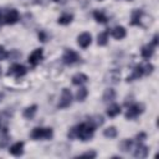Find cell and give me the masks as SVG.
Instances as JSON below:
<instances>
[{"label":"cell","mask_w":159,"mask_h":159,"mask_svg":"<svg viewBox=\"0 0 159 159\" xmlns=\"http://www.w3.org/2000/svg\"><path fill=\"white\" fill-rule=\"evenodd\" d=\"M94 130L96 128H93L88 122L86 123H81V124H77L75 127H72L68 133H67V137L70 139H81L82 142H87V140H91L93 134H94Z\"/></svg>","instance_id":"1"},{"label":"cell","mask_w":159,"mask_h":159,"mask_svg":"<svg viewBox=\"0 0 159 159\" xmlns=\"http://www.w3.org/2000/svg\"><path fill=\"white\" fill-rule=\"evenodd\" d=\"M31 139L34 140H48L53 137V129L52 128H43V127H36L30 133Z\"/></svg>","instance_id":"2"},{"label":"cell","mask_w":159,"mask_h":159,"mask_svg":"<svg viewBox=\"0 0 159 159\" xmlns=\"http://www.w3.org/2000/svg\"><path fill=\"white\" fill-rule=\"evenodd\" d=\"M143 112H144V104L143 103H133L128 107V109L125 112V118L127 119H135Z\"/></svg>","instance_id":"3"},{"label":"cell","mask_w":159,"mask_h":159,"mask_svg":"<svg viewBox=\"0 0 159 159\" xmlns=\"http://www.w3.org/2000/svg\"><path fill=\"white\" fill-rule=\"evenodd\" d=\"M81 60L80 55L72 50V48H66L63 55H62V61L66 63V65H73V63H77L78 61Z\"/></svg>","instance_id":"4"},{"label":"cell","mask_w":159,"mask_h":159,"mask_svg":"<svg viewBox=\"0 0 159 159\" xmlns=\"http://www.w3.org/2000/svg\"><path fill=\"white\" fill-rule=\"evenodd\" d=\"M72 93L68 88H63L62 89V93H61V97H60V101L57 103V107L58 108H67L72 104Z\"/></svg>","instance_id":"5"},{"label":"cell","mask_w":159,"mask_h":159,"mask_svg":"<svg viewBox=\"0 0 159 159\" xmlns=\"http://www.w3.org/2000/svg\"><path fill=\"white\" fill-rule=\"evenodd\" d=\"M26 73H27L26 67L22 66V65H20V63H14V65H11V66L9 67V70H7V72H6L7 76H14V77H16V78L22 77V76H25Z\"/></svg>","instance_id":"6"},{"label":"cell","mask_w":159,"mask_h":159,"mask_svg":"<svg viewBox=\"0 0 159 159\" xmlns=\"http://www.w3.org/2000/svg\"><path fill=\"white\" fill-rule=\"evenodd\" d=\"M145 19V14L140 9H135L130 16V25L132 26H143V21Z\"/></svg>","instance_id":"7"},{"label":"cell","mask_w":159,"mask_h":159,"mask_svg":"<svg viewBox=\"0 0 159 159\" xmlns=\"http://www.w3.org/2000/svg\"><path fill=\"white\" fill-rule=\"evenodd\" d=\"M43 58V50L42 48H35L30 55H29V63L32 67H36Z\"/></svg>","instance_id":"8"},{"label":"cell","mask_w":159,"mask_h":159,"mask_svg":"<svg viewBox=\"0 0 159 159\" xmlns=\"http://www.w3.org/2000/svg\"><path fill=\"white\" fill-rule=\"evenodd\" d=\"M20 19V15H19V11L16 9H11L9 10L5 16H4V24H7V25H14L19 21Z\"/></svg>","instance_id":"9"},{"label":"cell","mask_w":159,"mask_h":159,"mask_svg":"<svg viewBox=\"0 0 159 159\" xmlns=\"http://www.w3.org/2000/svg\"><path fill=\"white\" fill-rule=\"evenodd\" d=\"M148 153H149L148 147L144 145V144H142V143H139V144H137V145L134 147L133 155H134L135 158H138V159H144V158L148 157Z\"/></svg>","instance_id":"10"},{"label":"cell","mask_w":159,"mask_h":159,"mask_svg":"<svg viewBox=\"0 0 159 159\" xmlns=\"http://www.w3.org/2000/svg\"><path fill=\"white\" fill-rule=\"evenodd\" d=\"M92 42V36L89 32H82L81 35H78L77 37V43L82 47V48H87Z\"/></svg>","instance_id":"11"},{"label":"cell","mask_w":159,"mask_h":159,"mask_svg":"<svg viewBox=\"0 0 159 159\" xmlns=\"http://www.w3.org/2000/svg\"><path fill=\"white\" fill-rule=\"evenodd\" d=\"M119 78H120V73L117 71V70H112L109 71L106 77H104V82L106 83H111V84H116L119 82Z\"/></svg>","instance_id":"12"},{"label":"cell","mask_w":159,"mask_h":159,"mask_svg":"<svg viewBox=\"0 0 159 159\" xmlns=\"http://www.w3.org/2000/svg\"><path fill=\"white\" fill-rule=\"evenodd\" d=\"M24 147H25L24 142H16L9 148V153L14 157H20L24 154Z\"/></svg>","instance_id":"13"},{"label":"cell","mask_w":159,"mask_h":159,"mask_svg":"<svg viewBox=\"0 0 159 159\" xmlns=\"http://www.w3.org/2000/svg\"><path fill=\"white\" fill-rule=\"evenodd\" d=\"M154 48H155V47H154L152 43H147V45H144V46L142 47V51H140L142 57L145 58V60L152 58V56L154 55Z\"/></svg>","instance_id":"14"},{"label":"cell","mask_w":159,"mask_h":159,"mask_svg":"<svg viewBox=\"0 0 159 159\" xmlns=\"http://www.w3.org/2000/svg\"><path fill=\"white\" fill-rule=\"evenodd\" d=\"M112 36L116 40H122L127 36V30L123 26H116L112 29Z\"/></svg>","instance_id":"15"},{"label":"cell","mask_w":159,"mask_h":159,"mask_svg":"<svg viewBox=\"0 0 159 159\" xmlns=\"http://www.w3.org/2000/svg\"><path fill=\"white\" fill-rule=\"evenodd\" d=\"M87 81H88V77L84 73H81V72L72 76V83L75 86H82V84L87 83Z\"/></svg>","instance_id":"16"},{"label":"cell","mask_w":159,"mask_h":159,"mask_svg":"<svg viewBox=\"0 0 159 159\" xmlns=\"http://www.w3.org/2000/svg\"><path fill=\"white\" fill-rule=\"evenodd\" d=\"M143 75H144V73H143L142 65H138V66H135V67H134V70H133L132 75L127 77V82H132V81H134V80H139Z\"/></svg>","instance_id":"17"},{"label":"cell","mask_w":159,"mask_h":159,"mask_svg":"<svg viewBox=\"0 0 159 159\" xmlns=\"http://www.w3.org/2000/svg\"><path fill=\"white\" fill-rule=\"evenodd\" d=\"M36 112H37V106H36V104H31V106H29V107H26V108L24 109L22 116H24V118H26V119H32V118L35 117Z\"/></svg>","instance_id":"18"},{"label":"cell","mask_w":159,"mask_h":159,"mask_svg":"<svg viewBox=\"0 0 159 159\" xmlns=\"http://www.w3.org/2000/svg\"><path fill=\"white\" fill-rule=\"evenodd\" d=\"M88 123H89L93 128H98L99 125H102V124L104 123V119H103V117H102L101 114H94V116H92L91 118H88Z\"/></svg>","instance_id":"19"},{"label":"cell","mask_w":159,"mask_h":159,"mask_svg":"<svg viewBox=\"0 0 159 159\" xmlns=\"http://www.w3.org/2000/svg\"><path fill=\"white\" fill-rule=\"evenodd\" d=\"M120 111H122L120 109V106L117 104V103H113V104H111L107 108V116L111 117V118H114V117H117L120 113Z\"/></svg>","instance_id":"20"},{"label":"cell","mask_w":159,"mask_h":159,"mask_svg":"<svg viewBox=\"0 0 159 159\" xmlns=\"http://www.w3.org/2000/svg\"><path fill=\"white\" fill-rule=\"evenodd\" d=\"M93 17H94V20H96L97 22H99V24H107V21H108L107 15H106L104 11H102V10H94V11H93Z\"/></svg>","instance_id":"21"},{"label":"cell","mask_w":159,"mask_h":159,"mask_svg":"<svg viewBox=\"0 0 159 159\" xmlns=\"http://www.w3.org/2000/svg\"><path fill=\"white\" fill-rule=\"evenodd\" d=\"M102 98H103V102H113L116 99V91L113 88H107Z\"/></svg>","instance_id":"22"},{"label":"cell","mask_w":159,"mask_h":159,"mask_svg":"<svg viewBox=\"0 0 159 159\" xmlns=\"http://www.w3.org/2000/svg\"><path fill=\"white\" fill-rule=\"evenodd\" d=\"M72 20H73V15H72V14H62V15L58 17L57 22H58L60 25H70V24L72 22Z\"/></svg>","instance_id":"23"},{"label":"cell","mask_w":159,"mask_h":159,"mask_svg":"<svg viewBox=\"0 0 159 159\" xmlns=\"http://www.w3.org/2000/svg\"><path fill=\"white\" fill-rule=\"evenodd\" d=\"M132 147H133V140H132V139H123V140L119 143V149H120L122 152H124V153L129 152V150L132 149Z\"/></svg>","instance_id":"24"},{"label":"cell","mask_w":159,"mask_h":159,"mask_svg":"<svg viewBox=\"0 0 159 159\" xmlns=\"http://www.w3.org/2000/svg\"><path fill=\"white\" fill-rule=\"evenodd\" d=\"M117 134H118V130H117V128L113 127V125H112V127H108V128H106V129L103 130V135H104L106 138H109V139L116 138Z\"/></svg>","instance_id":"25"},{"label":"cell","mask_w":159,"mask_h":159,"mask_svg":"<svg viewBox=\"0 0 159 159\" xmlns=\"http://www.w3.org/2000/svg\"><path fill=\"white\" fill-rule=\"evenodd\" d=\"M87 94H88L87 88H86V87H81V86H80V89H78V91H77V93H76V99H77L78 102H83V101L87 98Z\"/></svg>","instance_id":"26"},{"label":"cell","mask_w":159,"mask_h":159,"mask_svg":"<svg viewBox=\"0 0 159 159\" xmlns=\"http://www.w3.org/2000/svg\"><path fill=\"white\" fill-rule=\"evenodd\" d=\"M97 43L99 46H106L108 43V31H104V32H101L97 37Z\"/></svg>","instance_id":"27"},{"label":"cell","mask_w":159,"mask_h":159,"mask_svg":"<svg viewBox=\"0 0 159 159\" xmlns=\"http://www.w3.org/2000/svg\"><path fill=\"white\" fill-rule=\"evenodd\" d=\"M9 140H10V135L7 134V130H6V128H5V129H4V132H2V134H1V139H0V148L6 147V145H7V143H9Z\"/></svg>","instance_id":"28"},{"label":"cell","mask_w":159,"mask_h":159,"mask_svg":"<svg viewBox=\"0 0 159 159\" xmlns=\"http://www.w3.org/2000/svg\"><path fill=\"white\" fill-rule=\"evenodd\" d=\"M142 68H143V73L144 75H150L153 72V70H154V66L152 63H145L144 66H142Z\"/></svg>","instance_id":"29"},{"label":"cell","mask_w":159,"mask_h":159,"mask_svg":"<svg viewBox=\"0 0 159 159\" xmlns=\"http://www.w3.org/2000/svg\"><path fill=\"white\" fill-rule=\"evenodd\" d=\"M7 56H9V52L5 50V47L2 45H0V61L7 58Z\"/></svg>","instance_id":"30"},{"label":"cell","mask_w":159,"mask_h":159,"mask_svg":"<svg viewBox=\"0 0 159 159\" xmlns=\"http://www.w3.org/2000/svg\"><path fill=\"white\" fill-rule=\"evenodd\" d=\"M97 153L94 150H91V152H86V153H82L81 157H87V158H96Z\"/></svg>","instance_id":"31"},{"label":"cell","mask_w":159,"mask_h":159,"mask_svg":"<svg viewBox=\"0 0 159 159\" xmlns=\"http://www.w3.org/2000/svg\"><path fill=\"white\" fill-rule=\"evenodd\" d=\"M39 40H40L41 42H46V41H47V35H46L45 31H40V32H39Z\"/></svg>","instance_id":"32"},{"label":"cell","mask_w":159,"mask_h":159,"mask_svg":"<svg viewBox=\"0 0 159 159\" xmlns=\"http://www.w3.org/2000/svg\"><path fill=\"white\" fill-rule=\"evenodd\" d=\"M145 138H147V134H145V133H143V132L138 133V134H137V137H135V139H137L138 142H142V140H144Z\"/></svg>","instance_id":"33"},{"label":"cell","mask_w":159,"mask_h":159,"mask_svg":"<svg viewBox=\"0 0 159 159\" xmlns=\"http://www.w3.org/2000/svg\"><path fill=\"white\" fill-rule=\"evenodd\" d=\"M152 45H153L154 47H157V46H158V34H155V35H154L153 41H152Z\"/></svg>","instance_id":"34"},{"label":"cell","mask_w":159,"mask_h":159,"mask_svg":"<svg viewBox=\"0 0 159 159\" xmlns=\"http://www.w3.org/2000/svg\"><path fill=\"white\" fill-rule=\"evenodd\" d=\"M55 2H57V4H65L67 0H53Z\"/></svg>","instance_id":"35"},{"label":"cell","mask_w":159,"mask_h":159,"mask_svg":"<svg viewBox=\"0 0 159 159\" xmlns=\"http://www.w3.org/2000/svg\"><path fill=\"white\" fill-rule=\"evenodd\" d=\"M4 24V17H2V15H1V11H0V27H1V25Z\"/></svg>","instance_id":"36"},{"label":"cell","mask_w":159,"mask_h":159,"mask_svg":"<svg viewBox=\"0 0 159 159\" xmlns=\"http://www.w3.org/2000/svg\"><path fill=\"white\" fill-rule=\"evenodd\" d=\"M2 98H4V93H2V92H0V102L2 101Z\"/></svg>","instance_id":"37"},{"label":"cell","mask_w":159,"mask_h":159,"mask_svg":"<svg viewBox=\"0 0 159 159\" xmlns=\"http://www.w3.org/2000/svg\"><path fill=\"white\" fill-rule=\"evenodd\" d=\"M0 76H1V67H0Z\"/></svg>","instance_id":"38"},{"label":"cell","mask_w":159,"mask_h":159,"mask_svg":"<svg viewBox=\"0 0 159 159\" xmlns=\"http://www.w3.org/2000/svg\"><path fill=\"white\" fill-rule=\"evenodd\" d=\"M99 1H101V0H99Z\"/></svg>","instance_id":"39"},{"label":"cell","mask_w":159,"mask_h":159,"mask_svg":"<svg viewBox=\"0 0 159 159\" xmlns=\"http://www.w3.org/2000/svg\"><path fill=\"white\" fill-rule=\"evenodd\" d=\"M129 1H130V0H129Z\"/></svg>","instance_id":"40"}]
</instances>
